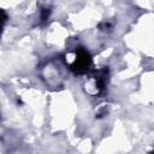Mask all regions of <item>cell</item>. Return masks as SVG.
<instances>
[{"label":"cell","mask_w":154,"mask_h":154,"mask_svg":"<svg viewBox=\"0 0 154 154\" xmlns=\"http://www.w3.org/2000/svg\"><path fill=\"white\" fill-rule=\"evenodd\" d=\"M90 65H91L90 54L85 49L78 48L76 52V59L71 64V69L77 73H83L90 67Z\"/></svg>","instance_id":"6da1fadb"},{"label":"cell","mask_w":154,"mask_h":154,"mask_svg":"<svg viewBox=\"0 0 154 154\" xmlns=\"http://www.w3.org/2000/svg\"><path fill=\"white\" fill-rule=\"evenodd\" d=\"M149 154H154V150H152V152H150V153H149Z\"/></svg>","instance_id":"7a4b0ae2"}]
</instances>
